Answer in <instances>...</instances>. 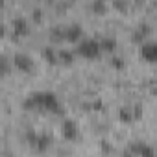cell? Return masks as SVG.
<instances>
[{
	"label": "cell",
	"instance_id": "ba28073f",
	"mask_svg": "<svg viewBox=\"0 0 157 157\" xmlns=\"http://www.w3.org/2000/svg\"><path fill=\"white\" fill-rule=\"evenodd\" d=\"M13 32H15V35H26L30 32V26L24 19H17V21H13Z\"/></svg>",
	"mask_w": 157,
	"mask_h": 157
},
{
	"label": "cell",
	"instance_id": "8992f818",
	"mask_svg": "<svg viewBox=\"0 0 157 157\" xmlns=\"http://www.w3.org/2000/svg\"><path fill=\"white\" fill-rule=\"evenodd\" d=\"M126 153H133V155H151V153H155V150L151 146H148L146 142H133L126 150Z\"/></svg>",
	"mask_w": 157,
	"mask_h": 157
},
{
	"label": "cell",
	"instance_id": "7a4b0ae2",
	"mask_svg": "<svg viewBox=\"0 0 157 157\" xmlns=\"http://www.w3.org/2000/svg\"><path fill=\"white\" fill-rule=\"evenodd\" d=\"M76 54L80 56V57H83V59L94 61V59L102 57V54H104L102 41L91 39V37H83L80 43H76Z\"/></svg>",
	"mask_w": 157,
	"mask_h": 157
},
{
	"label": "cell",
	"instance_id": "9c48e42d",
	"mask_svg": "<svg viewBox=\"0 0 157 157\" xmlns=\"http://www.w3.org/2000/svg\"><path fill=\"white\" fill-rule=\"evenodd\" d=\"M100 41H102L104 54H105V52H115V48H117V41H115L113 37H104V39H100Z\"/></svg>",
	"mask_w": 157,
	"mask_h": 157
},
{
	"label": "cell",
	"instance_id": "5b68a950",
	"mask_svg": "<svg viewBox=\"0 0 157 157\" xmlns=\"http://www.w3.org/2000/svg\"><path fill=\"white\" fill-rule=\"evenodd\" d=\"M139 54H140V59L142 61H146L150 65H157V43H153V41L142 43Z\"/></svg>",
	"mask_w": 157,
	"mask_h": 157
},
{
	"label": "cell",
	"instance_id": "277c9868",
	"mask_svg": "<svg viewBox=\"0 0 157 157\" xmlns=\"http://www.w3.org/2000/svg\"><path fill=\"white\" fill-rule=\"evenodd\" d=\"M59 35L61 41H68V43H80L83 39V28L80 24H70L67 28H61L56 32Z\"/></svg>",
	"mask_w": 157,
	"mask_h": 157
},
{
	"label": "cell",
	"instance_id": "3957f363",
	"mask_svg": "<svg viewBox=\"0 0 157 157\" xmlns=\"http://www.w3.org/2000/svg\"><path fill=\"white\" fill-rule=\"evenodd\" d=\"M11 67H13L15 70L22 72V74H30V72H33L35 63H33V59H32L30 56H26V54H22V52H17V54H13V57H11Z\"/></svg>",
	"mask_w": 157,
	"mask_h": 157
},
{
	"label": "cell",
	"instance_id": "52a82bcc",
	"mask_svg": "<svg viewBox=\"0 0 157 157\" xmlns=\"http://www.w3.org/2000/svg\"><path fill=\"white\" fill-rule=\"evenodd\" d=\"M61 133H63V137L67 140H74L78 137V128H76V124L72 120H65L63 122V128H61Z\"/></svg>",
	"mask_w": 157,
	"mask_h": 157
},
{
	"label": "cell",
	"instance_id": "6da1fadb",
	"mask_svg": "<svg viewBox=\"0 0 157 157\" xmlns=\"http://www.w3.org/2000/svg\"><path fill=\"white\" fill-rule=\"evenodd\" d=\"M22 107L28 109V111L54 113V115H57V113H61V100L52 91H37V93H32L24 100Z\"/></svg>",
	"mask_w": 157,
	"mask_h": 157
}]
</instances>
